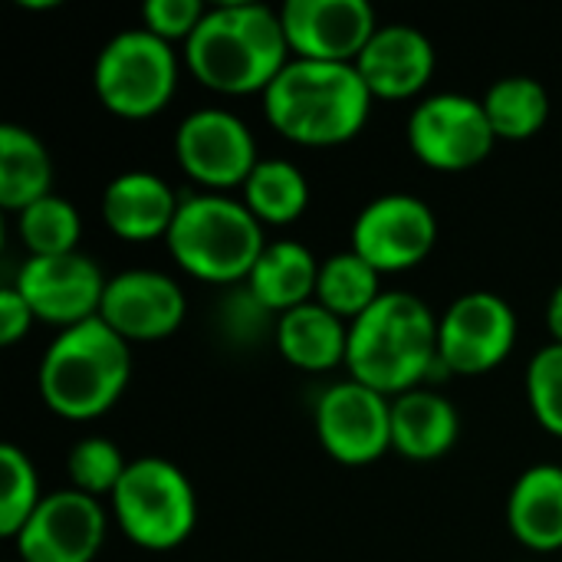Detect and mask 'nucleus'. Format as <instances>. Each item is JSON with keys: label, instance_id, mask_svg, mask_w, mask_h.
<instances>
[{"label": "nucleus", "instance_id": "obj_5", "mask_svg": "<svg viewBox=\"0 0 562 562\" xmlns=\"http://www.w3.org/2000/svg\"><path fill=\"white\" fill-rule=\"evenodd\" d=\"M171 260L201 283H247L267 240L263 224L231 194H188L165 237Z\"/></svg>", "mask_w": 562, "mask_h": 562}, {"label": "nucleus", "instance_id": "obj_14", "mask_svg": "<svg viewBox=\"0 0 562 562\" xmlns=\"http://www.w3.org/2000/svg\"><path fill=\"white\" fill-rule=\"evenodd\" d=\"M105 543L102 501L72 487L46 494L13 537L20 562H92Z\"/></svg>", "mask_w": 562, "mask_h": 562}, {"label": "nucleus", "instance_id": "obj_4", "mask_svg": "<svg viewBox=\"0 0 562 562\" xmlns=\"http://www.w3.org/2000/svg\"><path fill=\"white\" fill-rule=\"evenodd\" d=\"M132 382V346L99 316L63 329L40 359L43 405L66 422L105 415Z\"/></svg>", "mask_w": 562, "mask_h": 562}, {"label": "nucleus", "instance_id": "obj_15", "mask_svg": "<svg viewBox=\"0 0 562 562\" xmlns=\"http://www.w3.org/2000/svg\"><path fill=\"white\" fill-rule=\"evenodd\" d=\"M280 20L293 59L349 66L382 26L366 0H286Z\"/></svg>", "mask_w": 562, "mask_h": 562}, {"label": "nucleus", "instance_id": "obj_28", "mask_svg": "<svg viewBox=\"0 0 562 562\" xmlns=\"http://www.w3.org/2000/svg\"><path fill=\"white\" fill-rule=\"evenodd\" d=\"M43 497L30 454L16 445H0V533L13 540Z\"/></svg>", "mask_w": 562, "mask_h": 562}, {"label": "nucleus", "instance_id": "obj_21", "mask_svg": "<svg viewBox=\"0 0 562 562\" xmlns=\"http://www.w3.org/2000/svg\"><path fill=\"white\" fill-rule=\"evenodd\" d=\"M507 524L520 547L537 553L562 550V468H527L507 501Z\"/></svg>", "mask_w": 562, "mask_h": 562}, {"label": "nucleus", "instance_id": "obj_17", "mask_svg": "<svg viewBox=\"0 0 562 562\" xmlns=\"http://www.w3.org/2000/svg\"><path fill=\"white\" fill-rule=\"evenodd\" d=\"M372 99H412L435 76L431 40L408 23H382L356 59Z\"/></svg>", "mask_w": 562, "mask_h": 562}, {"label": "nucleus", "instance_id": "obj_20", "mask_svg": "<svg viewBox=\"0 0 562 562\" xmlns=\"http://www.w3.org/2000/svg\"><path fill=\"white\" fill-rule=\"evenodd\" d=\"M461 435L458 408L435 389H415L392 398V451L408 461L445 458Z\"/></svg>", "mask_w": 562, "mask_h": 562}, {"label": "nucleus", "instance_id": "obj_31", "mask_svg": "<svg viewBox=\"0 0 562 562\" xmlns=\"http://www.w3.org/2000/svg\"><path fill=\"white\" fill-rule=\"evenodd\" d=\"M211 7L201 0H148L142 7V26L165 43H188Z\"/></svg>", "mask_w": 562, "mask_h": 562}, {"label": "nucleus", "instance_id": "obj_6", "mask_svg": "<svg viewBox=\"0 0 562 562\" xmlns=\"http://www.w3.org/2000/svg\"><path fill=\"white\" fill-rule=\"evenodd\" d=\"M125 540L142 550H178L198 527V497L188 474L165 458L128 461V471L109 497Z\"/></svg>", "mask_w": 562, "mask_h": 562}, {"label": "nucleus", "instance_id": "obj_33", "mask_svg": "<svg viewBox=\"0 0 562 562\" xmlns=\"http://www.w3.org/2000/svg\"><path fill=\"white\" fill-rule=\"evenodd\" d=\"M547 329H550L553 342L562 346V283L553 290V296L547 303Z\"/></svg>", "mask_w": 562, "mask_h": 562}, {"label": "nucleus", "instance_id": "obj_32", "mask_svg": "<svg viewBox=\"0 0 562 562\" xmlns=\"http://www.w3.org/2000/svg\"><path fill=\"white\" fill-rule=\"evenodd\" d=\"M33 323H36V316H33L30 303L20 296L16 286H7L0 293V342L3 346H16L30 333Z\"/></svg>", "mask_w": 562, "mask_h": 562}, {"label": "nucleus", "instance_id": "obj_22", "mask_svg": "<svg viewBox=\"0 0 562 562\" xmlns=\"http://www.w3.org/2000/svg\"><path fill=\"white\" fill-rule=\"evenodd\" d=\"M319 263L300 240H270L247 277V293L273 316L316 300Z\"/></svg>", "mask_w": 562, "mask_h": 562}, {"label": "nucleus", "instance_id": "obj_8", "mask_svg": "<svg viewBox=\"0 0 562 562\" xmlns=\"http://www.w3.org/2000/svg\"><path fill=\"white\" fill-rule=\"evenodd\" d=\"M412 155L431 171H471L497 145L484 102L464 92H438L422 99L405 125Z\"/></svg>", "mask_w": 562, "mask_h": 562}, {"label": "nucleus", "instance_id": "obj_30", "mask_svg": "<svg viewBox=\"0 0 562 562\" xmlns=\"http://www.w3.org/2000/svg\"><path fill=\"white\" fill-rule=\"evenodd\" d=\"M527 402L540 428L562 438V346H543L527 366Z\"/></svg>", "mask_w": 562, "mask_h": 562}, {"label": "nucleus", "instance_id": "obj_35", "mask_svg": "<svg viewBox=\"0 0 562 562\" xmlns=\"http://www.w3.org/2000/svg\"><path fill=\"white\" fill-rule=\"evenodd\" d=\"M16 562H20V560H16Z\"/></svg>", "mask_w": 562, "mask_h": 562}, {"label": "nucleus", "instance_id": "obj_27", "mask_svg": "<svg viewBox=\"0 0 562 562\" xmlns=\"http://www.w3.org/2000/svg\"><path fill=\"white\" fill-rule=\"evenodd\" d=\"M16 234L30 257H63L79 250L82 217L72 207V201L46 194L16 214Z\"/></svg>", "mask_w": 562, "mask_h": 562}, {"label": "nucleus", "instance_id": "obj_10", "mask_svg": "<svg viewBox=\"0 0 562 562\" xmlns=\"http://www.w3.org/2000/svg\"><path fill=\"white\" fill-rule=\"evenodd\" d=\"M517 346L514 306L491 293L471 290L438 316V359L451 375H487Z\"/></svg>", "mask_w": 562, "mask_h": 562}, {"label": "nucleus", "instance_id": "obj_12", "mask_svg": "<svg viewBox=\"0 0 562 562\" xmlns=\"http://www.w3.org/2000/svg\"><path fill=\"white\" fill-rule=\"evenodd\" d=\"M438 240V217L415 194L372 198L352 221V250L385 273H405L428 260Z\"/></svg>", "mask_w": 562, "mask_h": 562}, {"label": "nucleus", "instance_id": "obj_34", "mask_svg": "<svg viewBox=\"0 0 562 562\" xmlns=\"http://www.w3.org/2000/svg\"><path fill=\"white\" fill-rule=\"evenodd\" d=\"M20 7H26V10H53L56 0H20Z\"/></svg>", "mask_w": 562, "mask_h": 562}, {"label": "nucleus", "instance_id": "obj_13", "mask_svg": "<svg viewBox=\"0 0 562 562\" xmlns=\"http://www.w3.org/2000/svg\"><path fill=\"white\" fill-rule=\"evenodd\" d=\"M105 283L99 263L76 250L63 257H26L13 286L30 303L36 323L59 326L63 333L99 316Z\"/></svg>", "mask_w": 562, "mask_h": 562}, {"label": "nucleus", "instance_id": "obj_2", "mask_svg": "<svg viewBox=\"0 0 562 562\" xmlns=\"http://www.w3.org/2000/svg\"><path fill=\"white\" fill-rule=\"evenodd\" d=\"M349 379L398 398L425 389L438 369V316L405 290H385L349 323Z\"/></svg>", "mask_w": 562, "mask_h": 562}, {"label": "nucleus", "instance_id": "obj_11", "mask_svg": "<svg viewBox=\"0 0 562 562\" xmlns=\"http://www.w3.org/2000/svg\"><path fill=\"white\" fill-rule=\"evenodd\" d=\"M313 422L323 451L346 468L375 464L392 451V398L356 379L323 389Z\"/></svg>", "mask_w": 562, "mask_h": 562}, {"label": "nucleus", "instance_id": "obj_23", "mask_svg": "<svg viewBox=\"0 0 562 562\" xmlns=\"http://www.w3.org/2000/svg\"><path fill=\"white\" fill-rule=\"evenodd\" d=\"M49 148L23 125H0V207L26 211L40 198L53 194Z\"/></svg>", "mask_w": 562, "mask_h": 562}, {"label": "nucleus", "instance_id": "obj_9", "mask_svg": "<svg viewBox=\"0 0 562 562\" xmlns=\"http://www.w3.org/2000/svg\"><path fill=\"white\" fill-rule=\"evenodd\" d=\"M175 158L181 171L214 194L244 188L257 168V138L250 125L231 109H194L175 132Z\"/></svg>", "mask_w": 562, "mask_h": 562}, {"label": "nucleus", "instance_id": "obj_25", "mask_svg": "<svg viewBox=\"0 0 562 562\" xmlns=\"http://www.w3.org/2000/svg\"><path fill=\"white\" fill-rule=\"evenodd\" d=\"M497 142H527L550 122V92L533 76L497 79L481 99Z\"/></svg>", "mask_w": 562, "mask_h": 562}, {"label": "nucleus", "instance_id": "obj_29", "mask_svg": "<svg viewBox=\"0 0 562 562\" xmlns=\"http://www.w3.org/2000/svg\"><path fill=\"white\" fill-rule=\"evenodd\" d=\"M128 471V461L122 458L119 445L109 441V438H82L69 448V458H66V474H69V487L86 494V497H112L115 487L122 484Z\"/></svg>", "mask_w": 562, "mask_h": 562}, {"label": "nucleus", "instance_id": "obj_1", "mask_svg": "<svg viewBox=\"0 0 562 562\" xmlns=\"http://www.w3.org/2000/svg\"><path fill=\"white\" fill-rule=\"evenodd\" d=\"M293 59L280 10L263 3H217L184 43L188 72L211 92H267Z\"/></svg>", "mask_w": 562, "mask_h": 562}, {"label": "nucleus", "instance_id": "obj_19", "mask_svg": "<svg viewBox=\"0 0 562 562\" xmlns=\"http://www.w3.org/2000/svg\"><path fill=\"white\" fill-rule=\"evenodd\" d=\"M277 352L300 372H333L349 356V323L326 306L303 303L273 323Z\"/></svg>", "mask_w": 562, "mask_h": 562}, {"label": "nucleus", "instance_id": "obj_3", "mask_svg": "<svg viewBox=\"0 0 562 562\" xmlns=\"http://www.w3.org/2000/svg\"><path fill=\"white\" fill-rule=\"evenodd\" d=\"M372 102V92L349 63L290 59L263 92L267 122L303 148L352 142L366 128Z\"/></svg>", "mask_w": 562, "mask_h": 562}, {"label": "nucleus", "instance_id": "obj_7", "mask_svg": "<svg viewBox=\"0 0 562 562\" xmlns=\"http://www.w3.org/2000/svg\"><path fill=\"white\" fill-rule=\"evenodd\" d=\"M92 89L105 112L142 122L158 115L178 89V56L171 43L132 26L115 33L95 56Z\"/></svg>", "mask_w": 562, "mask_h": 562}, {"label": "nucleus", "instance_id": "obj_18", "mask_svg": "<svg viewBox=\"0 0 562 562\" xmlns=\"http://www.w3.org/2000/svg\"><path fill=\"white\" fill-rule=\"evenodd\" d=\"M181 198L155 171H122L102 191V221L125 244L165 240Z\"/></svg>", "mask_w": 562, "mask_h": 562}, {"label": "nucleus", "instance_id": "obj_26", "mask_svg": "<svg viewBox=\"0 0 562 562\" xmlns=\"http://www.w3.org/2000/svg\"><path fill=\"white\" fill-rule=\"evenodd\" d=\"M382 273L369 267L352 247L326 257L319 263V283H316V303L336 313L339 319L352 323L359 319L379 296H382Z\"/></svg>", "mask_w": 562, "mask_h": 562}, {"label": "nucleus", "instance_id": "obj_16", "mask_svg": "<svg viewBox=\"0 0 562 562\" xmlns=\"http://www.w3.org/2000/svg\"><path fill=\"white\" fill-rule=\"evenodd\" d=\"M188 300L178 280L161 270H122L109 277L99 319L132 342H158L181 329Z\"/></svg>", "mask_w": 562, "mask_h": 562}, {"label": "nucleus", "instance_id": "obj_24", "mask_svg": "<svg viewBox=\"0 0 562 562\" xmlns=\"http://www.w3.org/2000/svg\"><path fill=\"white\" fill-rule=\"evenodd\" d=\"M240 201L263 227H283L310 207V181L286 158H260L240 188Z\"/></svg>", "mask_w": 562, "mask_h": 562}]
</instances>
